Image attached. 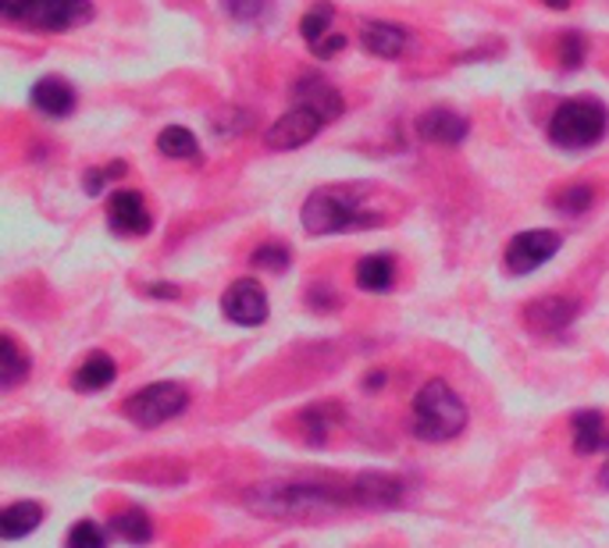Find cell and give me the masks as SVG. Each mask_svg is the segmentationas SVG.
<instances>
[{
	"label": "cell",
	"instance_id": "16",
	"mask_svg": "<svg viewBox=\"0 0 609 548\" xmlns=\"http://www.w3.org/2000/svg\"><path fill=\"white\" fill-rule=\"evenodd\" d=\"M293 97H296V104H311L314 111H321L328 118V122H335L338 114H343V97H338L328 82H321L317 75H303L300 82H296V90H293Z\"/></svg>",
	"mask_w": 609,
	"mask_h": 548
},
{
	"label": "cell",
	"instance_id": "31",
	"mask_svg": "<svg viewBox=\"0 0 609 548\" xmlns=\"http://www.w3.org/2000/svg\"><path fill=\"white\" fill-rule=\"evenodd\" d=\"M343 47H346V37H325V40H321V43L314 47V58L328 61V58H335Z\"/></svg>",
	"mask_w": 609,
	"mask_h": 548
},
{
	"label": "cell",
	"instance_id": "14",
	"mask_svg": "<svg viewBox=\"0 0 609 548\" xmlns=\"http://www.w3.org/2000/svg\"><path fill=\"white\" fill-rule=\"evenodd\" d=\"M570 432H574V449L581 456L591 453H609V432H606V417L599 409H578L570 417Z\"/></svg>",
	"mask_w": 609,
	"mask_h": 548
},
{
	"label": "cell",
	"instance_id": "32",
	"mask_svg": "<svg viewBox=\"0 0 609 548\" xmlns=\"http://www.w3.org/2000/svg\"><path fill=\"white\" fill-rule=\"evenodd\" d=\"M146 293H150V296H158V300H179V285L161 282V285H150Z\"/></svg>",
	"mask_w": 609,
	"mask_h": 548
},
{
	"label": "cell",
	"instance_id": "28",
	"mask_svg": "<svg viewBox=\"0 0 609 548\" xmlns=\"http://www.w3.org/2000/svg\"><path fill=\"white\" fill-rule=\"evenodd\" d=\"M122 175H125V164H122V161H114V164H108V168H93V171H87V175H82V190H87L90 196H100V193H104V185H108V182L122 179Z\"/></svg>",
	"mask_w": 609,
	"mask_h": 548
},
{
	"label": "cell",
	"instance_id": "10",
	"mask_svg": "<svg viewBox=\"0 0 609 548\" xmlns=\"http://www.w3.org/2000/svg\"><path fill=\"white\" fill-rule=\"evenodd\" d=\"M581 314V303L578 300H567V296H546V300H531L524 306V324L538 335H556L570 328L574 321Z\"/></svg>",
	"mask_w": 609,
	"mask_h": 548
},
{
	"label": "cell",
	"instance_id": "20",
	"mask_svg": "<svg viewBox=\"0 0 609 548\" xmlns=\"http://www.w3.org/2000/svg\"><path fill=\"white\" fill-rule=\"evenodd\" d=\"M396 282V267L385 253H371L357 264V285L364 293H388Z\"/></svg>",
	"mask_w": 609,
	"mask_h": 548
},
{
	"label": "cell",
	"instance_id": "7",
	"mask_svg": "<svg viewBox=\"0 0 609 548\" xmlns=\"http://www.w3.org/2000/svg\"><path fill=\"white\" fill-rule=\"evenodd\" d=\"M560 246H564V239H560V232H552V229L520 232V235L510 239V246H506V271L510 274H531L535 267L552 261V256L560 253Z\"/></svg>",
	"mask_w": 609,
	"mask_h": 548
},
{
	"label": "cell",
	"instance_id": "29",
	"mask_svg": "<svg viewBox=\"0 0 609 548\" xmlns=\"http://www.w3.org/2000/svg\"><path fill=\"white\" fill-rule=\"evenodd\" d=\"M271 8V0H225V11L235 22H257L264 19Z\"/></svg>",
	"mask_w": 609,
	"mask_h": 548
},
{
	"label": "cell",
	"instance_id": "25",
	"mask_svg": "<svg viewBox=\"0 0 609 548\" xmlns=\"http://www.w3.org/2000/svg\"><path fill=\"white\" fill-rule=\"evenodd\" d=\"M591 200H596V190L591 185H567V190H560L552 196V207L560 211V214H567V217H574V214H585L588 207H591Z\"/></svg>",
	"mask_w": 609,
	"mask_h": 548
},
{
	"label": "cell",
	"instance_id": "35",
	"mask_svg": "<svg viewBox=\"0 0 609 548\" xmlns=\"http://www.w3.org/2000/svg\"><path fill=\"white\" fill-rule=\"evenodd\" d=\"M599 485L609 491V459H606V464H602V470H599Z\"/></svg>",
	"mask_w": 609,
	"mask_h": 548
},
{
	"label": "cell",
	"instance_id": "17",
	"mask_svg": "<svg viewBox=\"0 0 609 548\" xmlns=\"http://www.w3.org/2000/svg\"><path fill=\"white\" fill-rule=\"evenodd\" d=\"M338 417H343V406H335V403H314L296 414V420L303 427V438H307L311 445H325L332 427L338 424Z\"/></svg>",
	"mask_w": 609,
	"mask_h": 548
},
{
	"label": "cell",
	"instance_id": "4",
	"mask_svg": "<svg viewBox=\"0 0 609 548\" xmlns=\"http://www.w3.org/2000/svg\"><path fill=\"white\" fill-rule=\"evenodd\" d=\"M606 104L596 97H574L564 100L549 118V140L560 150H585L596 146L606 135Z\"/></svg>",
	"mask_w": 609,
	"mask_h": 548
},
{
	"label": "cell",
	"instance_id": "21",
	"mask_svg": "<svg viewBox=\"0 0 609 548\" xmlns=\"http://www.w3.org/2000/svg\"><path fill=\"white\" fill-rule=\"evenodd\" d=\"M111 530H114V538H122L129 545H150L154 541V520L146 517L143 509H125V513H118V517L111 520Z\"/></svg>",
	"mask_w": 609,
	"mask_h": 548
},
{
	"label": "cell",
	"instance_id": "1",
	"mask_svg": "<svg viewBox=\"0 0 609 548\" xmlns=\"http://www.w3.org/2000/svg\"><path fill=\"white\" fill-rule=\"evenodd\" d=\"M243 499L267 520H321L346 509H385L388 485L382 470H361L346 481L332 474L271 477L246 488Z\"/></svg>",
	"mask_w": 609,
	"mask_h": 548
},
{
	"label": "cell",
	"instance_id": "24",
	"mask_svg": "<svg viewBox=\"0 0 609 548\" xmlns=\"http://www.w3.org/2000/svg\"><path fill=\"white\" fill-rule=\"evenodd\" d=\"M332 19H335V8L328 4V0H321V4H314V8L300 19V32H303V40L311 43V50H314L321 40H325V32H328Z\"/></svg>",
	"mask_w": 609,
	"mask_h": 548
},
{
	"label": "cell",
	"instance_id": "33",
	"mask_svg": "<svg viewBox=\"0 0 609 548\" xmlns=\"http://www.w3.org/2000/svg\"><path fill=\"white\" fill-rule=\"evenodd\" d=\"M546 8H552V11H564V8H570V0H541Z\"/></svg>",
	"mask_w": 609,
	"mask_h": 548
},
{
	"label": "cell",
	"instance_id": "27",
	"mask_svg": "<svg viewBox=\"0 0 609 548\" xmlns=\"http://www.w3.org/2000/svg\"><path fill=\"white\" fill-rule=\"evenodd\" d=\"M64 548H108V535L100 530V524H93V520H79L72 530H68Z\"/></svg>",
	"mask_w": 609,
	"mask_h": 548
},
{
	"label": "cell",
	"instance_id": "13",
	"mask_svg": "<svg viewBox=\"0 0 609 548\" xmlns=\"http://www.w3.org/2000/svg\"><path fill=\"white\" fill-rule=\"evenodd\" d=\"M29 100H32V108H37L40 114H50V118H64V114L75 111V90L64 79H58V75L40 79L29 90Z\"/></svg>",
	"mask_w": 609,
	"mask_h": 548
},
{
	"label": "cell",
	"instance_id": "19",
	"mask_svg": "<svg viewBox=\"0 0 609 548\" xmlns=\"http://www.w3.org/2000/svg\"><path fill=\"white\" fill-rule=\"evenodd\" d=\"M43 524V506L40 503H11L4 513H0V535L8 541H19L26 535H32Z\"/></svg>",
	"mask_w": 609,
	"mask_h": 548
},
{
	"label": "cell",
	"instance_id": "3",
	"mask_svg": "<svg viewBox=\"0 0 609 548\" xmlns=\"http://www.w3.org/2000/svg\"><path fill=\"white\" fill-rule=\"evenodd\" d=\"M467 427V403L446 382H428L414 396V435L420 442H453Z\"/></svg>",
	"mask_w": 609,
	"mask_h": 548
},
{
	"label": "cell",
	"instance_id": "9",
	"mask_svg": "<svg viewBox=\"0 0 609 548\" xmlns=\"http://www.w3.org/2000/svg\"><path fill=\"white\" fill-rule=\"evenodd\" d=\"M222 311L232 324L243 328H257L267 321V293L257 278H240L229 285V293L222 296Z\"/></svg>",
	"mask_w": 609,
	"mask_h": 548
},
{
	"label": "cell",
	"instance_id": "15",
	"mask_svg": "<svg viewBox=\"0 0 609 548\" xmlns=\"http://www.w3.org/2000/svg\"><path fill=\"white\" fill-rule=\"evenodd\" d=\"M361 43L371 50L375 58H403L406 54V43H410V32L393 26V22H364L361 29Z\"/></svg>",
	"mask_w": 609,
	"mask_h": 548
},
{
	"label": "cell",
	"instance_id": "23",
	"mask_svg": "<svg viewBox=\"0 0 609 548\" xmlns=\"http://www.w3.org/2000/svg\"><path fill=\"white\" fill-rule=\"evenodd\" d=\"M158 150L164 153V158H172V161H193V158H200L196 135L190 129H182V125H168L158 135Z\"/></svg>",
	"mask_w": 609,
	"mask_h": 548
},
{
	"label": "cell",
	"instance_id": "8",
	"mask_svg": "<svg viewBox=\"0 0 609 548\" xmlns=\"http://www.w3.org/2000/svg\"><path fill=\"white\" fill-rule=\"evenodd\" d=\"M325 125H328V118L321 111H314L311 104H296L293 111H285L278 122L264 132V143L271 150H300V146H307Z\"/></svg>",
	"mask_w": 609,
	"mask_h": 548
},
{
	"label": "cell",
	"instance_id": "34",
	"mask_svg": "<svg viewBox=\"0 0 609 548\" xmlns=\"http://www.w3.org/2000/svg\"><path fill=\"white\" fill-rule=\"evenodd\" d=\"M385 382V374L382 371H375V374H367V378H364V385L371 388V385H382Z\"/></svg>",
	"mask_w": 609,
	"mask_h": 548
},
{
	"label": "cell",
	"instance_id": "5",
	"mask_svg": "<svg viewBox=\"0 0 609 548\" xmlns=\"http://www.w3.org/2000/svg\"><path fill=\"white\" fill-rule=\"evenodd\" d=\"M0 11L14 26L43 32H68L93 19L90 0H0Z\"/></svg>",
	"mask_w": 609,
	"mask_h": 548
},
{
	"label": "cell",
	"instance_id": "12",
	"mask_svg": "<svg viewBox=\"0 0 609 548\" xmlns=\"http://www.w3.org/2000/svg\"><path fill=\"white\" fill-rule=\"evenodd\" d=\"M417 132H420V140H428V143L456 146V143L467 140L470 125H467L464 114H456L449 108H435V111H425L417 118Z\"/></svg>",
	"mask_w": 609,
	"mask_h": 548
},
{
	"label": "cell",
	"instance_id": "11",
	"mask_svg": "<svg viewBox=\"0 0 609 548\" xmlns=\"http://www.w3.org/2000/svg\"><path fill=\"white\" fill-rule=\"evenodd\" d=\"M108 221H111V229L118 235H146L150 232V207L143 203L140 193H132V190H118L108 203Z\"/></svg>",
	"mask_w": 609,
	"mask_h": 548
},
{
	"label": "cell",
	"instance_id": "18",
	"mask_svg": "<svg viewBox=\"0 0 609 548\" xmlns=\"http://www.w3.org/2000/svg\"><path fill=\"white\" fill-rule=\"evenodd\" d=\"M114 378H118L114 359L108 353H90L79 364V371L72 374V388L75 392H100V388H108Z\"/></svg>",
	"mask_w": 609,
	"mask_h": 548
},
{
	"label": "cell",
	"instance_id": "6",
	"mask_svg": "<svg viewBox=\"0 0 609 548\" xmlns=\"http://www.w3.org/2000/svg\"><path fill=\"white\" fill-rule=\"evenodd\" d=\"M185 406H190V392L175 382H154L140 392H132V396L122 403V414L140 424V427H161L168 420H175L179 414H185Z\"/></svg>",
	"mask_w": 609,
	"mask_h": 548
},
{
	"label": "cell",
	"instance_id": "30",
	"mask_svg": "<svg viewBox=\"0 0 609 548\" xmlns=\"http://www.w3.org/2000/svg\"><path fill=\"white\" fill-rule=\"evenodd\" d=\"M585 61V37L581 32H564L560 37V64L578 68Z\"/></svg>",
	"mask_w": 609,
	"mask_h": 548
},
{
	"label": "cell",
	"instance_id": "26",
	"mask_svg": "<svg viewBox=\"0 0 609 548\" xmlns=\"http://www.w3.org/2000/svg\"><path fill=\"white\" fill-rule=\"evenodd\" d=\"M250 264L257 271L278 274V271H285L293 264V253H290V246H282V243H264V246H257V253L250 256Z\"/></svg>",
	"mask_w": 609,
	"mask_h": 548
},
{
	"label": "cell",
	"instance_id": "22",
	"mask_svg": "<svg viewBox=\"0 0 609 548\" xmlns=\"http://www.w3.org/2000/svg\"><path fill=\"white\" fill-rule=\"evenodd\" d=\"M29 356L19 349V342L11 335H0V385L14 388L22 378H29Z\"/></svg>",
	"mask_w": 609,
	"mask_h": 548
},
{
	"label": "cell",
	"instance_id": "2",
	"mask_svg": "<svg viewBox=\"0 0 609 548\" xmlns=\"http://www.w3.org/2000/svg\"><path fill=\"white\" fill-rule=\"evenodd\" d=\"M364 193H367V185H325V190H314L300 214L303 229L311 235H338V232L385 225L382 214L361 207Z\"/></svg>",
	"mask_w": 609,
	"mask_h": 548
}]
</instances>
